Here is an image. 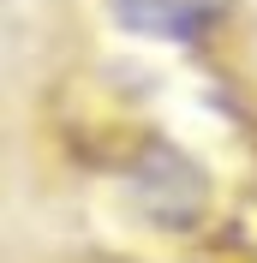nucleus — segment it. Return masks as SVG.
I'll use <instances>...</instances> for the list:
<instances>
[{
	"mask_svg": "<svg viewBox=\"0 0 257 263\" xmlns=\"http://www.w3.org/2000/svg\"><path fill=\"white\" fill-rule=\"evenodd\" d=\"M209 174L174 144V138H144L126 162V203L161 233H192L209 215Z\"/></svg>",
	"mask_w": 257,
	"mask_h": 263,
	"instance_id": "obj_1",
	"label": "nucleus"
},
{
	"mask_svg": "<svg viewBox=\"0 0 257 263\" xmlns=\"http://www.w3.org/2000/svg\"><path fill=\"white\" fill-rule=\"evenodd\" d=\"M233 6H240V0H102V12H108L126 36L168 42V48H192L204 36H215Z\"/></svg>",
	"mask_w": 257,
	"mask_h": 263,
	"instance_id": "obj_2",
	"label": "nucleus"
}]
</instances>
